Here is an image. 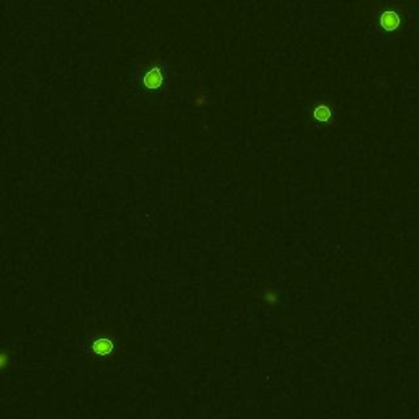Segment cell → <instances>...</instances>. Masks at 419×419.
Segmentation results:
<instances>
[{
	"label": "cell",
	"mask_w": 419,
	"mask_h": 419,
	"mask_svg": "<svg viewBox=\"0 0 419 419\" xmlns=\"http://www.w3.org/2000/svg\"><path fill=\"white\" fill-rule=\"evenodd\" d=\"M403 25V18L401 15L395 12V10H385L380 15V27L388 33H393L396 30H400Z\"/></svg>",
	"instance_id": "6da1fadb"
},
{
	"label": "cell",
	"mask_w": 419,
	"mask_h": 419,
	"mask_svg": "<svg viewBox=\"0 0 419 419\" xmlns=\"http://www.w3.org/2000/svg\"><path fill=\"white\" fill-rule=\"evenodd\" d=\"M143 84H144V87H148V89H157L162 84V74H161V71H159L157 67L151 69V71H149L146 76H144Z\"/></svg>",
	"instance_id": "7a4b0ae2"
},
{
	"label": "cell",
	"mask_w": 419,
	"mask_h": 419,
	"mask_svg": "<svg viewBox=\"0 0 419 419\" xmlns=\"http://www.w3.org/2000/svg\"><path fill=\"white\" fill-rule=\"evenodd\" d=\"M313 117L316 118L318 121H329L332 117V112L328 105H318V107L313 110Z\"/></svg>",
	"instance_id": "3957f363"
}]
</instances>
